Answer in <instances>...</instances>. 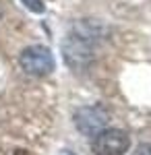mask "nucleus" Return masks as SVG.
I'll return each instance as SVG.
<instances>
[{"instance_id": "f257e3e1", "label": "nucleus", "mask_w": 151, "mask_h": 155, "mask_svg": "<svg viewBox=\"0 0 151 155\" xmlns=\"http://www.w3.org/2000/svg\"><path fill=\"white\" fill-rule=\"evenodd\" d=\"M130 147V139L120 128H104L91 141V149L95 155H124Z\"/></svg>"}, {"instance_id": "f03ea898", "label": "nucleus", "mask_w": 151, "mask_h": 155, "mask_svg": "<svg viewBox=\"0 0 151 155\" xmlns=\"http://www.w3.org/2000/svg\"><path fill=\"white\" fill-rule=\"evenodd\" d=\"M19 64L27 74L44 77V74H50L54 71V56L46 46H29L27 50L21 52Z\"/></svg>"}, {"instance_id": "7ed1b4c3", "label": "nucleus", "mask_w": 151, "mask_h": 155, "mask_svg": "<svg viewBox=\"0 0 151 155\" xmlns=\"http://www.w3.org/2000/svg\"><path fill=\"white\" fill-rule=\"evenodd\" d=\"M108 120L110 114L102 106H85L75 112V126L87 137H95L97 132H102L108 126Z\"/></svg>"}, {"instance_id": "20e7f679", "label": "nucleus", "mask_w": 151, "mask_h": 155, "mask_svg": "<svg viewBox=\"0 0 151 155\" xmlns=\"http://www.w3.org/2000/svg\"><path fill=\"white\" fill-rule=\"evenodd\" d=\"M21 2H23L29 11H33V12H44V2H42V0H21Z\"/></svg>"}, {"instance_id": "39448f33", "label": "nucleus", "mask_w": 151, "mask_h": 155, "mask_svg": "<svg viewBox=\"0 0 151 155\" xmlns=\"http://www.w3.org/2000/svg\"><path fill=\"white\" fill-rule=\"evenodd\" d=\"M133 155H151V145L149 143L139 145V147L135 149V153H133Z\"/></svg>"}, {"instance_id": "423d86ee", "label": "nucleus", "mask_w": 151, "mask_h": 155, "mask_svg": "<svg viewBox=\"0 0 151 155\" xmlns=\"http://www.w3.org/2000/svg\"><path fill=\"white\" fill-rule=\"evenodd\" d=\"M0 15H2V6H0Z\"/></svg>"}]
</instances>
